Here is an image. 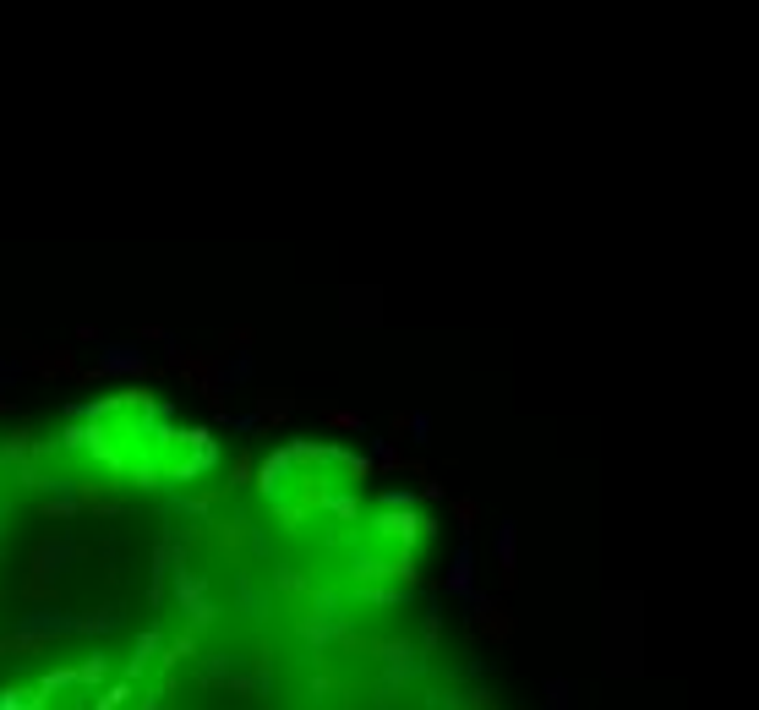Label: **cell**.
Returning a JSON list of instances; mask_svg holds the SVG:
<instances>
[{
  "instance_id": "cell-1",
  "label": "cell",
  "mask_w": 759,
  "mask_h": 710,
  "mask_svg": "<svg viewBox=\"0 0 759 710\" xmlns=\"http://www.w3.org/2000/svg\"><path fill=\"white\" fill-rule=\"evenodd\" d=\"M60 634H77L72 612H55V607H33L17 617V639H60Z\"/></svg>"
},
{
  "instance_id": "cell-11",
  "label": "cell",
  "mask_w": 759,
  "mask_h": 710,
  "mask_svg": "<svg viewBox=\"0 0 759 710\" xmlns=\"http://www.w3.org/2000/svg\"><path fill=\"white\" fill-rule=\"evenodd\" d=\"M22 372H28L22 361H12V355H0V394H12V388L22 383Z\"/></svg>"
},
{
  "instance_id": "cell-10",
  "label": "cell",
  "mask_w": 759,
  "mask_h": 710,
  "mask_svg": "<svg viewBox=\"0 0 759 710\" xmlns=\"http://www.w3.org/2000/svg\"><path fill=\"white\" fill-rule=\"evenodd\" d=\"M49 699L44 694H28V688H6L0 694V710H44Z\"/></svg>"
},
{
  "instance_id": "cell-13",
  "label": "cell",
  "mask_w": 759,
  "mask_h": 710,
  "mask_svg": "<svg viewBox=\"0 0 759 710\" xmlns=\"http://www.w3.org/2000/svg\"><path fill=\"white\" fill-rule=\"evenodd\" d=\"M498 557H503V568H514V525L498 530Z\"/></svg>"
},
{
  "instance_id": "cell-5",
  "label": "cell",
  "mask_w": 759,
  "mask_h": 710,
  "mask_svg": "<svg viewBox=\"0 0 759 710\" xmlns=\"http://www.w3.org/2000/svg\"><path fill=\"white\" fill-rule=\"evenodd\" d=\"M120 623H126V612H120V607H99V612L77 617V634H115Z\"/></svg>"
},
{
  "instance_id": "cell-7",
  "label": "cell",
  "mask_w": 759,
  "mask_h": 710,
  "mask_svg": "<svg viewBox=\"0 0 759 710\" xmlns=\"http://www.w3.org/2000/svg\"><path fill=\"white\" fill-rule=\"evenodd\" d=\"M470 563H475V552H470V541L454 552V568H448V590H459V596H470L475 601V590H470Z\"/></svg>"
},
{
  "instance_id": "cell-2",
  "label": "cell",
  "mask_w": 759,
  "mask_h": 710,
  "mask_svg": "<svg viewBox=\"0 0 759 710\" xmlns=\"http://www.w3.org/2000/svg\"><path fill=\"white\" fill-rule=\"evenodd\" d=\"M77 557V541L72 536H49L39 552H33V568H39V580H60L66 574V563Z\"/></svg>"
},
{
  "instance_id": "cell-12",
  "label": "cell",
  "mask_w": 759,
  "mask_h": 710,
  "mask_svg": "<svg viewBox=\"0 0 759 710\" xmlns=\"http://www.w3.org/2000/svg\"><path fill=\"white\" fill-rule=\"evenodd\" d=\"M126 699H131V683H115V688H104V699H99L93 710H120Z\"/></svg>"
},
{
  "instance_id": "cell-3",
  "label": "cell",
  "mask_w": 759,
  "mask_h": 710,
  "mask_svg": "<svg viewBox=\"0 0 759 710\" xmlns=\"http://www.w3.org/2000/svg\"><path fill=\"white\" fill-rule=\"evenodd\" d=\"M143 367H148V350H143V344H104V350H99V372H110V377L143 372Z\"/></svg>"
},
{
  "instance_id": "cell-6",
  "label": "cell",
  "mask_w": 759,
  "mask_h": 710,
  "mask_svg": "<svg viewBox=\"0 0 759 710\" xmlns=\"http://www.w3.org/2000/svg\"><path fill=\"white\" fill-rule=\"evenodd\" d=\"M159 645H164V634L159 628H148L143 639H137V651H131V661H126V678H137V672H143L154 656H159Z\"/></svg>"
},
{
  "instance_id": "cell-4",
  "label": "cell",
  "mask_w": 759,
  "mask_h": 710,
  "mask_svg": "<svg viewBox=\"0 0 759 710\" xmlns=\"http://www.w3.org/2000/svg\"><path fill=\"white\" fill-rule=\"evenodd\" d=\"M181 607H186V617H191V623H214V607L202 601V585H197L191 574H181Z\"/></svg>"
},
{
  "instance_id": "cell-8",
  "label": "cell",
  "mask_w": 759,
  "mask_h": 710,
  "mask_svg": "<svg viewBox=\"0 0 759 710\" xmlns=\"http://www.w3.org/2000/svg\"><path fill=\"white\" fill-rule=\"evenodd\" d=\"M246 372H252V350H241V355H235V361H225V367H219V377H214V388H235V383H241Z\"/></svg>"
},
{
  "instance_id": "cell-9",
  "label": "cell",
  "mask_w": 759,
  "mask_h": 710,
  "mask_svg": "<svg viewBox=\"0 0 759 710\" xmlns=\"http://www.w3.org/2000/svg\"><path fill=\"white\" fill-rule=\"evenodd\" d=\"M104 678H110V656H104V651H99V656H88V661L77 667V683H83V688H99Z\"/></svg>"
}]
</instances>
